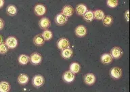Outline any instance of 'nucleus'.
<instances>
[{
  "mask_svg": "<svg viewBox=\"0 0 130 92\" xmlns=\"http://www.w3.org/2000/svg\"><path fill=\"white\" fill-rule=\"evenodd\" d=\"M18 62L22 65H26L29 62V57L26 54H21L18 57Z\"/></svg>",
  "mask_w": 130,
  "mask_h": 92,
  "instance_id": "393cba45",
  "label": "nucleus"
},
{
  "mask_svg": "<svg viewBox=\"0 0 130 92\" xmlns=\"http://www.w3.org/2000/svg\"><path fill=\"white\" fill-rule=\"evenodd\" d=\"M44 78L42 75H36L34 76V77L32 80V85L34 86L35 87L39 88L43 85L44 84Z\"/></svg>",
  "mask_w": 130,
  "mask_h": 92,
  "instance_id": "f03ea898",
  "label": "nucleus"
},
{
  "mask_svg": "<svg viewBox=\"0 0 130 92\" xmlns=\"http://www.w3.org/2000/svg\"><path fill=\"white\" fill-rule=\"evenodd\" d=\"M112 22H113V18L110 15H106L102 19L103 25L106 26V27H108L110 25H111Z\"/></svg>",
  "mask_w": 130,
  "mask_h": 92,
  "instance_id": "b1692460",
  "label": "nucleus"
},
{
  "mask_svg": "<svg viewBox=\"0 0 130 92\" xmlns=\"http://www.w3.org/2000/svg\"><path fill=\"white\" fill-rule=\"evenodd\" d=\"M110 75L114 79H119L122 76V69L118 66L112 68L110 70Z\"/></svg>",
  "mask_w": 130,
  "mask_h": 92,
  "instance_id": "20e7f679",
  "label": "nucleus"
},
{
  "mask_svg": "<svg viewBox=\"0 0 130 92\" xmlns=\"http://www.w3.org/2000/svg\"><path fill=\"white\" fill-rule=\"evenodd\" d=\"M83 19H84V20H85V21L89 22V23L92 22V21L94 19L93 11L87 10L85 14L83 15Z\"/></svg>",
  "mask_w": 130,
  "mask_h": 92,
  "instance_id": "5701e85b",
  "label": "nucleus"
},
{
  "mask_svg": "<svg viewBox=\"0 0 130 92\" xmlns=\"http://www.w3.org/2000/svg\"><path fill=\"white\" fill-rule=\"evenodd\" d=\"M39 26L41 29L47 30L51 26L50 20L46 17H43L39 21Z\"/></svg>",
  "mask_w": 130,
  "mask_h": 92,
  "instance_id": "6e6552de",
  "label": "nucleus"
},
{
  "mask_svg": "<svg viewBox=\"0 0 130 92\" xmlns=\"http://www.w3.org/2000/svg\"><path fill=\"white\" fill-rule=\"evenodd\" d=\"M125 17L126 21H127V22H129V10H128L126 11L125 14Z\"/></svg>",
  "mask_w": 130,
  "mask_h": 92,
  "instance_id": "c756f323",
  "label": "nucleus"
},
{
  "mask_svg": "<svg viewBox=\"0 0 130 92\" xmlns=\"http://www.w3.org/2000/svg\"><path fill=\"white\" fill-rule=\"evenodd\" d=\"M110 56L112 58V59H119L123 55V51L122 49L119 47H112L110 50Z\"/></svg>",
  "mask_w": 130,
  "mask_h": 92,
  "instance_id": "423d86ee",
  "label": "nucleus"
},
{
  "mask_svg": "<svg viewBox=\"0 0 130 92\" xmlns=\"http://www.w3.org/2000/svg\"><path fill=\"white\" fill-rule=\"evenodd\" d=\"M93 16H94V19L100 21L104 19V17L105 16L104 15V12L101 10H96L93 11Z\"/></svg>",
  "mask_w": 130,
  "mask_h": 92,
  "instance_id": "4be33fe9",
  "label": "nucleus"
},
{
  "mask_svg": "<svg viewBox=\"0 0 130 92\" xmlns=\"http://www.w3.org/2000/svg\"><path fill=\"white\" fill-rule=\"evenodd\" d=\"M74 12V9L71 5H67L63 7L62 10V14L64 15L65 16L71 17L73 14Z\"/></svg>",
  "mask_w": 130,
  "mask_h": 92,
  "instance_id": "4468645a",
  "label": "nucleus"
},
{
  "mask_svg": "<svg viewBox=\"0 0 130 92\" xmlns=\"http://www.w3.org/2000/svg\"><path fill=\"white\" fill-rule=\"evenodd\" d=\"M5 44L8 49H15L18 46V40L14 36H10L6 39Z\"/></svg>",
  "mask_w": 130,
  "mask_h": 92,
  "instance_id": "f257e3e1",
  "label": "nucleus"
},
{
  "mask_svg": "<svg viewBox=\"0 0 130 92\" xmlns=\"http://www.w3.org/2000/svg\"><path fill=\"white\" fill-rule=\"evenodd\" d=\"M3 42H4V38H3V37H2V35H0V45L2 44Z\"/></svg>",
  "mask_w": 130,
  "mask_h": 92,
  "instance_id": "2f4dec72",
  "label": "nucleus"
},
{
  "mask_svg": "<svg viewBox=\"0 0 130 92\" xmlns=\"http://www.w3.org/2000/svg\"><path fill=\"white\" fill-rule=\"evenodd\" d=\"M4 21L0 18V31L4 29Z\"/></svg>",
  "mask_w": 130,
  "mask_h": 92,
  "instance_id": "c85d7f7f",
  "label": "nucleus"
},
{
  "mask_svg": "<svg viewBox=\"0 0 130 92\" xmlns=\"http://www.w3.org/2000/svg\"><path fill=\"white\" fill-rule=\"evenodd\" d=\"M35 14L38 16H42L46 12V8L43 4H37L34 8Z\"/></svg>",
  "mask_w": 130,
  "mask_h": 92,
  "instance_id": "1a4fd4ad",
  "label": "nucleus"
},
{
  "mask_svg": "<svg viewBox=\"0 0 130 92\" xmlns=\"http://www.w3.org/2000/svg\"><path fill=\"white\" fill-rule=\"evenodd\" d=\"M33 43L37 46H41L45 43V40L41 35H38L33 38Z\"/></svg>",
  "mask_w": 130,
  "mask_h": 92,
  "instance_id": "6ab92c4d",
  "label": "nucleus"
},
{
  "mask_svg": "<svg viewBox=\"0 0 130 92\" xmlns=\"http://www.w3.org/2000/svg\"><path fill=\"white\" fill-rule=\"evenodd\" d=\"M10 90V85L7 81L0 82V92H9Z\"/></svg>",
  "mask_w": 130,
  "mask_h": 92,
  "instance_id": "aec40b11",
  "label": "nucleus"
},
{
  "mask_svg": "<svg viewBox=\"0 0 130 92\" xmlns=\"http://www.w3.org/2000/svg\"><path fill=\"white\" fill-rule=\"evenodd\" d=\"M9 49L8 48V47L6 46V44L5 43H2L0 45V54H2V55H4V54H6L7 52L8 51Z\"/></svg>",
  "mask_w": 130,
  "mask_h": 92,
  "instance_id": "cd10ccee",
  "label": "nucleus"
},
{
  "mask_svg": "<svg viewBox=\"0 0 130 92\" xmlns=\"http://www.w3.org/2000/svg\"><path fill=\"white\" fill-rule=\"evenodd\" d=\"M4 0H0V8H2V7L4 6Z\"/></svg>",
  "mask_w": 130,
  "mask_h": 92,
  "instance_id": "7c9ffc66",
  "label": "nucleus"
},
{
  "mask_svg": "<svg viewBox=\"0 0 130 92\" xmlns=\"http://www.w3.org/2000/svg\"><path fill=\"white\" fill-rule=\"evenodd\" d=\"M87 10H87V6L83 4H79L77 5L76 6V8H75L76 14L79 16H83Z\"/></svg>",
  "mask_w": 130,
  "mask_h": 92,
  "instance_id": "ddd939ff",
  "label": "nucleus"
},
{
  "mask_svg": "<svg viewBox=\"0 0 130 92\" xmlns=\"http://www.w3.org/2000/svg\"><path fill=\"white\" fill-rule=\"evenodd\" d=\"M80 68H81V66H80V64L77 62H73L70 65V71L71 72H73V74H77L78 73L80 70Z\"/></svg>",
  "mask_w": 130,
  "mask_h": 92,
  "instance_id": "412c9836",
  "label": "nucleus"
},
{
  "mask_svg": "<svg viewBox=\"0 0 130 92\" xmlns=\"http://www.w3.org/2000/svg\"><path fill=\"white\" fill-rule=\"evenodd\" d=\"M57 47L59 49H61V50L69 48V47H70L69 41L67 38H64V37L61 38L57 42Z\"/></svg>",
  "mask_w": 130,
  "mask_h": 92,
  "instance_id": "39448f33",
  "label": "nucleus"
},
{
  "mask_svg": "<svg viewBox=\"0 0 130 92\" xmlns=\"http://www.w3.org/2000/svg\"><path fill=\"white\" fill-rule=\"evenodd\" d=\"M6 12L10 16H14L18 13V10L14 5H9L6 8Z\"/></svg>",
  "mask_w": 130,
  "mask_h": 92,
  "instance_id": "dca6fc26",
  "label": "nucleus"
},
{
  "mask_svg": "<svg viewBox=\"0 0 130 92\" xmlns=\"http://www.w3.org/2000/svg\"><path fill=\"white\" fill-rule=\"evenodd\" d=\"M118 2L117 0H108L106 2V4H107L108 7H109L110 8H114L118 6Z\"/></svg>",
  "mask_w": 130,
  "mask_h": 92,
  "instance_id": "bb28decb",
  "label": "nucleus"
},
{
  "mask_svg": "<svg viewBox=\"0 0 130 92\" xmlns=\"http://www.w3.org/2000/svg\"><path fill=\"white\" fill-rule=\"evenodd\" d=\"M62 78L63 80H64L66 83H71L74 81V80H75V74H73V72H71L70 70H69V71L65 72L63 74Z\"/></svg>",
  "mask_w": 130,
  "mask_h": 92,
  "instance_id": "9d476101",
  "label": "nucleus"
},
{
  "mask_svg": "<svg viewBox=\"0 0 130 92\" xmlns=\"http://www.w3.org/2000/svg\"><path fill=\"white\" fill-rule=\"evenodd\" d=\"M73 50L71 48L69 47V48H67V49H63L61 51V56L62 57L64 58V59L69 60L70 59L72 56H73Z\"/></svg>",
  "mask_w": 130,
  "mask_h": 92,
  "instance_id": "2eb2a0df",
  "label": "nucleus"
},
{
  "mask_svg": "<svg viewBox=\"0 0 130 92\" xmlns=\"http://www.w3.org/2000/svg\"><path fill=\"white\" fill-rule=\"evenodd\" d=\"M87 29L84 25H79L76 27L75 30V35L79 37H85L87 34Z\"/></svg>",
  "mask_w": 130,
  "mask_h": 92,
  "instance_id": "0eeeda50",
  "label": "nucleus"
},
{
  "mask_svg": "<svg viewBox=\"0 0 130 92\" xmlns=\"http://www.w3.org/2000/svg\"><path fill=\"white\" fill-rule=\"evenodd\" d=\"M100 60H101L102 63L104 64H108L112 61V58L111 57L110 53H106L102 55Z\"/></svg>",
  "mask_w": 130,
  "mask_h": 92,
  "instance_id": "f3484780",
  "label": "nucleus"
},
{
  "mask_svg": "<svg viewBox=\"0 0 130 92\" xmlns=\"http://www.w3.org/2000/svg\"><path fill=\"white\" fill-rule=\"evenodd\" d=\"M41 36L44 39L45 41H49V40H50L52 38L53 33L52 31L48 30V29H47V30L43 31V32L41 34Z\"/></svg>",
  "mask_w": 130,
  "mask_h": 92,
  "instance_id": "a878e982",
  "label": "nucleus"
},
{
  "mask_svg": "<svg viewBox=\"0 0 130 92\" xmlns=\"http://www.w3.org/2000/svg\"><path fill=\"white\" fill-rule=\"evenodd\" d=\"M29 61L33 65H38L42 61V56L38 52H34L29 57Z\"/></svg>",
  "mask_w": 130,
  "mask_h": 92,
  "instance_id": "7ed1b4c3",
  "label": "nucleus"
},
{
  "mask_svg": "<svg viewBox=\"0 0 130 92\" xmlns=\"http://www.w3.org/2000/svg\"><path fill=\"white\" fill-rule=\"evenodd\" d=\"M84 82L88 85H91L95 82V77L93 73H87L84 76Z\"/></svg>",
  "mask_w": 130,
  "mask_h": 92,
  "instance_id": "9b49d317",
  "label": "nucleus"
},
{
  "mask_svg": "<svg viewBox=\"0 0 130 92\" xmlns=\"http://www.w3.org/2000/svg\"><path fill=\"white\" fill-rule=\"evenodd\" d=\"M29 81L28 76L26 74H20L18 77V83L20 85H26L28 83Z\"/></svg>",
  "mask_w": 130,
  "mask_h": 92,
  "instance_id": "a211bd4d",
  "label": "nucleus"
},
{
  "mask_svg": "<svg viewBox=\"0 0 130 92\" xmlns=\"http://www.w3.org/2000/svg\"><path fill=\"white\" fill-rule=\"evenodd\" d=\"M67 21H68V18L65 16L64 15H63L62 13L57 14L55 18V22L58 25H65L67 23Z\"/></svg>",
  "mask_w": 130,
  "mask_h": 92,
  "instance_id": "f8f14e48",
  "label": "nucleus"
}]
</instances>
